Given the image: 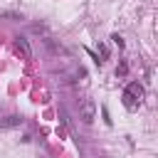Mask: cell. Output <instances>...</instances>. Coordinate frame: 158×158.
<instances>
[{"label":"cell","mask_w":158,"mask_h":158,"mask_svg":"<svg viewBox=\"0 0 158 158\" xmlns=\"http://www.w3.org/2000/svg\"><path fill=\"white\" fill-rule=\"evenodd\" d=\"M15 47H17V52H20L25 59H30V57H32V47H30L27 37H15Z\"/></svg>","instance_id":"3"},{"label":"cell","mask_w":158,"mask_h":158,"mask_svg":"<svg viewBox=\"0 0 158 158\" xmlns=\"http://www.w3.org/2000/svg\"><path fill=\"white\" fill-rule=\"evenodd\" d=\"M111 40H114V42H116V44H118V47H121V44H123V40H121V37H118V35H111Z\"/></svg>","instance_id":"5"},{"label":"cell","mask_w":158,"mask_h":158,"mask_svg":"<svg viewBox=\"0 0 158 158\" xmlns=\"http://www.w3.org/2000/svg\"><path fill=\"white\" fill-rule=\"evenodd\" d=\"M79 118L84 123H91L96 118V104H94V99H81V104H79Z\"/></svg>","instance_id":"2"},{"label":"cell","mask_w":158,"mask_h":158,"mask_svg":"<svg viewBox=\"0 0 158 158\" xmlns=\"http://www.w3.org/2000/svg\"><path fill=\"white\" fill-rule=\"evenodd\" d=\"M20 123H22L20 116H5V118H0V128H15Z\"/></svg>","instance_id":"4"},{"label":"cell","mask_w":158,"mask_h":158,"mask_svg":"<svg viewBox=\"0 0 158 158\" xmlns=\"http://www.w3.org/2000/svg\"><path fill=\"white\" fill-rule=\"evenodd\" d=\"M121 99H123V106H126L128 111H136V109L143 104V86H141L138 81H131V84L123 89Z\"/></svg>","instance_id":"1"}]
</instances>
